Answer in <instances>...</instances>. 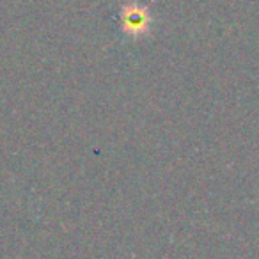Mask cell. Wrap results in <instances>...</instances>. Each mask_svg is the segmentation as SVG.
<instances>
[{"label":"cell","mask_w":259,"mask_h":259,"mask_svg":"<svg viewBox=\"0 0 259 259\" xmlns=\"http://www.w3.org/2000/svg\"><path fill=\"white\" fill-rule=\"evenodd\" d=\"M126 22H128L130 29H141V27L144 25L146 18H144V15H137V13H132V15L126 16Z\"/></svg>","instance_id":"cell-1"}]
</instances>
